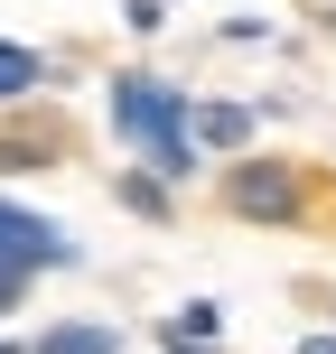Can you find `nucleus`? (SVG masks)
Returning a JSON list of instances; mask_svg holds the SVG:
<instances>
[{"mask_svg": "<svg viewBox=\"0 0 336 354\" xmlns=\"http://www.w3.org/2000/svg\"><path fill=\"white\" fill-rule=\"evenodd\" d=\"M112 131L141 149L150 177H187L196 168V122H187L168 75H112Z\"/></svg>", "mask_w": 336, "mask_h": 354, "instance_id": "nucleus-1", "label": "nucleus"}, {"mask_svg": "<svg viewBox=\"0 0 336 354\" xmlns=\"http://www.w3.org/2000/svg\"><path fill=\"white\" fill-rule=\"evenodd\" d=\"M47 261H75V243L47 224V214H28V205H0V308L28 289V270H47Z\"/></svg>", "mask_w": 336, "mask_h": 354, "instance_id": "nucleus-2", "label": "nucleus"}, {"mask_svg": "<svg viewBox=\"0 0 336 354\" xmlns=\"http://www.w3.org/2000/svg\"><path fill=\"white\" fill-rule=\"evenodd\" d=\"M224 196H233V214H252V224H290V214H299V177L271 168V159H243L224 177Z\"/></svg>", "mask_w": 336, "mask_h": 354, "instance_id": "nucleus-3", "label": "nucleus"}, {"mask_svg": "<svg viewBox=\"0 0 336 354\" xmlns=\"http://www.w3.org/2000/svg\"><path fill=\"white\" fill-rule=\"evenodd\" d=\"M187 122H196V140H215V149H243L252 140V112L243 103H206V112H187Z\"/></svg>", "mask_w": 336, "mask_h": 354, "instance_id": "nucleus-4", "label": "nucleus"}, {"mask_svg": "<svg viewBox=\"0 0 336 354\" xmlns=\"http://www.w3.org/2000/svg\"><path fill=\"white\" fill-rule=\"evenodd\" d=\"M37 354H122V336H112V326H47Z\"/></svg>", "mask_w": 336, "mask_h": 354, "instance_id": "nucleus-5", "label": "nucleus"}, {"mask_svg": "<svg viewBox=\"0 0 336 354\" xmlns=\"http://www.w3.org/2000/svg\"><path fill=\"white\" fill-rule=\"evenodd\" d=\"M47 84V66H37L28 47H10V37H0V103H19V93H37Z\"/></svg>", "mask_w": 336, "mask_h": 354, "instance_id": "nucleus-6", "label": "nucleus"}, {"mask_svg": "<svg viewBox=\"0 0 336 354\" xmlns=\"http://www.w3.org/2000/svg\"><path fill=\"white\" fill-rule=\"evenodd\" d=\"M215 326H224V308L196 299V308H177V317H168V345H215Z\"/></svg>", "mask_w": 336, "mask_h": 354, "instance_id": "nucleus-7", "label": "nucleus"}, {"mask_svg": "<svg viewBox=\"0 0 336 354\" xmlns=\"http://www.w3.org/2000/svg\"><path fill=\"white\" fill-rule=\"evenodd\" d=\"M299 354H336V336H308V345H299Z\"/></svg>", "mask_w": 336, "mask_h": 354, "instance_id": "nucleus-8", "label": "nucleus"}, {"mask_svg": "<svg viewBox=\"0 0 336 354\" xmlns=\"http://www.w3.org/2000/svg\"><path fill=\"white\" fill-rule=\"evenodd\" d=\"M168 354H196V345H168ZM206 354H215V345H206Z\"/></svg>", "mask_w": 336, "mask_h": 354, "instance_id": "nucleus-9", "label": "nucleus"}, {"mask_svg": "<svg viewBox=\"0 0 336 354\" xmlns=\"http://www.w3.org/2000/svg\"><path fill=\"white\" fill-rule=\"evenodd\" d=\"M0 354H10V345H0Z\"/></svg>", "mask_w": 336, "mask_h": 354, "instance_id": "nucleus-10", "label": "nucleus"}]
</instances>
